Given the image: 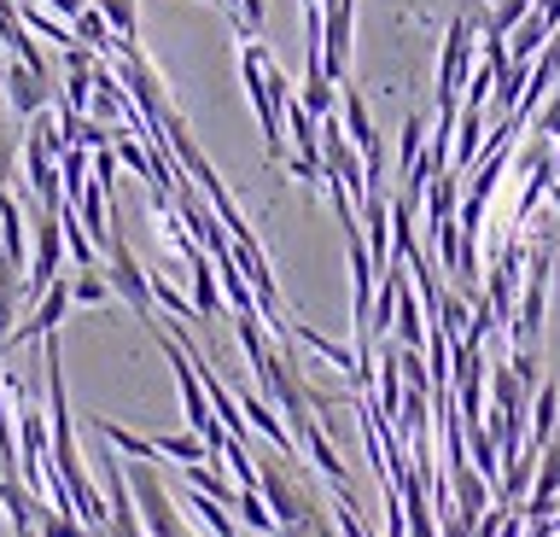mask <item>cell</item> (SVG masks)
Instances as JSON below:
<instances>
[{"mask_svg": "<svg viewBox=\"0 0 560 537\" xmlns=\"http://www.w3.org/2000/svg\"><path fill=\"white\" fill-rule=\"evenodd\" d=\"M122 479H129V491H135V514H140V532H147V537H205V532H192L182 520L170 485L158 479L152 462H129V456H122Z\"/></svg>", "mask_w": 560, "mask_h": 537, "instance_id": "cell-1", "label": "cell"}, {"mask_svg": "<svg viewBox=\"0 0 560 537\" xmlns=\"http://www.w3.org/2000/svg\"><path fill=\"white\" fill-rule=\"evenodd\" d=\"M479 19H485V7L450 12L444 54H438V112H455V106H462V89H467L472 54H479Z\"/></svg>", "mask_w": 560, "mask_h": 537, "instance_id": "cell-2", "label": "cell"}, {"mask_svg": "<svg viewBox=\"0 0 560 537\" xmlns=\"http://www.w3.org/2000/svg\"><path fill=\"white\" fill-rule=\"evenodd\" d=\"M0 94H7L12 117H30L35 112H52L59 106V71L52 65H24V59H0Z\"/></svg>", "mask_w": 560, "mask_h": 537, "instance_id": "cell-3", "label": "cell"}, {"mask_svg": "<svg viewBox=\"0 0 560 537\" xmlns=\"http://www.w3.org/2000/svg\"><path fill=\"white\" fill-rule=\"evenodd\" d=\"M112 59H117L112 71H117V82H122V94L135 100V112L147 117V124H164V117H170L175 106H170V89H164V77H158V71H152V59L140 54V42H135V47H117Z\"/></svg>", "mask_w": 560, "mask_h": 537, "instance_id": "cell-4", "label": "cell"}, {"mask_svg": "<svg viewBox=\"0 0 560 537\" xmlns=\"http://www.w3.org/2000/svg\"><path fill=\"white\" fill-rule=\"evenodd\" d=\"M65 269V229H59V211L35 205V257H30V275H24V304H35L42 292L59 281Z\"/></svg>", "mask_w": 560, "mask_h": 537, "instance_id": "cell-5", "label": "cell"}, {"mask_svg": "<svg viewBox=\"0 0 560 537\" xmlns=\"http://www.w3.org/2000/svg\"><path fill=\"white\" fill-rule=\"evenodd\" d=\"M350 47H357V0H322V71L350 82Z\"/></svg>", "mask_w": 560, "mask_h": 537, "instance_id": "cell-6", "label": "cell"}, {"mask_svg": "<svg viewBox=\"0 0 560 537\" xmlns=\"http://www.w3.org/2000/svg\"><path fill=\"white\" fill-rule=\"evenodd\" d=\"M70 316V281H52L42 299L30 304V316H18L12 327V339H7V351H18V345H30V339H47V334H59V322Z\"/></svg>", "mask_w": 560, "mask_h": 537, "instance_id": "cell-7", "label": "cell"}, {"mask_svg": "<svg viewBox=\"0 0 560 537\" xmlns=\"http://www.w3.org/2000/svg\"><path fill=\"white\" fill-rule=\"evenodd\" d=\"M240 397V409H245V427H252V432H262V439H269L275 450H280V456H298V444H292V432H287V421H280V409L269 404V397H257V392H234Z\"/></svg>", "mask_w": 560, "mask_h": 537, "instance_id": "cell-8", "label": "cell"}, {"mask_svg": "<svg viewBox=\"0 0 560 537\" xmlns=\"http://www.w3.org/2000/svg\"><path fill=\"white\" fill-rule=\"evenodd\" d=\"M555 421H560V392L549 386V380H537L532 386V409H525V450H537L555 439Z\"/></svg>", "mask_w": 560, "mask_h": 537, "instance_id": "cell-9", "label": "cell"}, {"mask_svg": "<svg viewBox=\"0 0 560 537\" xmlns=\"http://www.w3.org/2000/svg\"><path fill=\"white\" fill-rule=\"evenodd\" d=\"M18 316H24V264L0 257V357H7V339H12Z\"/></svg>", "mask_w": 560, "mask_h": 537, "instance_id": "cell-10", "label": "cell"}, {"mask_svg": "<svg viewBox=\"0 0 560 537\" xmlns=\"http://www.w3.org/2000/svg\"><path fill=\"white\" fill-rule=\"evenodd\" d=\"M192 269V310H199V327L210 316H222V292H217V264H210V252H192L187 257Z\"/></svg>", "mask_w": 560, "mask_h": 537, "instance_id": "cell-11", "label": "cell"}, {"mask_svg": "<svg viewBox=\"0 0 560 537\" xmlns=\"http://www.w3.org/2000/svg\"><path fill=\"white\" fill-rule=\"evenodd\" d=\"M175 502H182V509H187L192 520H199L205 532H217V537H245V532H240V520L228 514L217 497H205V491H192V485H187V497H175Z\"/></svg>", "mask_w": 560, "mask_h": 537, "instance_id": "cell-12", "label": "cell"}, {"mask_svg": "<svg viewBox=\"0 0 560 537\" xmlns=\"http://www.w3.org/2000/svg\"><path fill=\"white\" fill-rule=\"evenodd\" d=\"M70 36H77V42L88 47V54H100V59H112L117 47H122V42L112 36V24L100 19V7H94V0H88V7L77 12V19H70Z\"/></svg>", "mask_w": 560, "mask_h": 537, "instance_id": "cell-13", "label": "cell"}, {"mask_svg": "<svg viewBox=\"0 0 560 537\" xmlns=\"http://www.w3.org/2000/svg\"><path fill=\"white\" fill-rule=\"evenodd\" d=\"M0 257H12V264L30 257V246H24V205H18L12 187H0Z\"/></svg>", "mask_w": 560, "mask_h": 537, "instance_id": "cell-14", "label": "cell"}, {"mask_svg": "<svg viewBox=\"0 0 560 537\" xmlns=\"http://www.w3.org/2000/svg\"><path fill=\"white\" fill-rule=\"evenodd\" d=\"M94 432H100V439L117 450V456H129V462H164L152 439H140V432H122L117 421H94Z\"/></svg>", "mask_w": 560, "mask_h": 537, "instance_id": "cell-15", "label": "cell"}, {"mask_svg": "<svg viewBox=\"0 0 560 537\" xmlns=\"http://www.w3.org/2000/svg\"><path fill=\"white\" fill-rule=\"evenodd\" d=\"M525 12H532V0H490L485 19H479V36H508Z\"/></svg>", "mask_w": 560, "mask_h": 537, "instance_id": "cell-16", "label": "cell"}, {"mask_svg": "<svg viewBox=\"0 0 560 537\" xmlns=\"http://www.w3.org/2000/svg\"><path fill=\"white\" fill-rule=\"evenodd\" d=\"M420 147H427V117L409 112L402 117V141H397V176H409V170L420 164Z\"/></svg>", "mask_w": 560, "mask_h": 537, "instance_id": "cell-17", "label": "cell"}, {"mask_svg": "<svg viewBox=\"0 0 560 537\" xmlns=\"http://www.w3.org/2000/svg\"><path fill=\"white\" fill-rule=\"evenodd\" d=\"M112 299V281H105L100 269H77V281H70V304H105Z\"/></svg>", "mask_w": 560, "mask_h": 537, "instance_id": "cell-18", "label": "cell"}, {"mask_svg": "<svg viewBox=\"0 0 560 537\" xmlns=\"http://www.w3.org/2000/svg\"><path fill=\"white\" fill-rule=\"evenodd\" d=\"M240 7V36H257L262 19H269V0H234Z\"/></svg>", "mask_w": 560, "mask_h": 537, "instance_id": "cell-19", "label": "cell"}, {"mask_svg": "<svg viewBox=\"0 0 560 537\" xmlns=\"http://www.w3.org/2000/svg\"><path fill=\"white\" fill-rule=\"evenodd\" d=\"M472 7H485V0H455V12H472Z\"/></svg>", "mask_w": 560, "mask_h": 537, "instance_id": "cell-20", "label": "cell"}, {"mask_svg": "<svg viewBox=\"0 0 560 537\" xmlns=\"http://www.w3.org/2000/svg\"><path fill=\"white\" fill-rule=\"evenodd\" d=\"M549 199H555V211H560V182H555V187H549Z\"/></svg>", "mask_w": 560, "mask_h": 537, "instance_id": "cell-21", "label": "cell"}, {"mask_svg": "<svg viewBox=\"0 0 560 537\" xmlns=\"http://www.w3.org/2000/svg\"><path fill=\"white\" fill-rule=\"evenodd\" d=\"M315 7H322V0H315Z\"/></svg>", "mask_w": 560, "mask_h": 537, "instance_id": "cell-22", "label": "cell"}]
</instances>
